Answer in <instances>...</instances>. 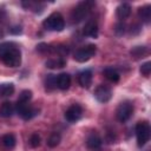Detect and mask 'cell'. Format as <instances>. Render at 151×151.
Returning <instances> with one entry per match:
<instances>
[{
    "instance_id": "cell-21",
    "label": "cell",
    "mask_w": 151,
    "mask_h": 151,
    "mask_svg": "<svg viewBox=\"0 0 151 151\" xmlns=\"http://www.w3.org/2000/svg\"><path fill=\"white\" fill-rule=\"evenodd\" d=\"M14 92V86L13 84H2L0 86V96H5V97H8V96H12Z\"/></svg>"
},
{
    "instance_id": "cell-7",
    "label": "cell",
    "mask_w": 151,
    "mask_h": 151,
    "mask_svg": "<svg viewBox=\"0 0 151 151\" xmlns=\"http://www.w3.org/2000/svg\"><path fill=\"white\" fill-rule=\"evenodd\" d=\"M132 113H133V105L130 101H123V103H120L119 106L117 107V111H116L117 119L120 123H125L126 120H129L131 118Z\"/></svg>"
},
{
    "instance_id": "cell-28",
    "label": "cell",
    "mask_w": 151,
    "mask_h": 151,
    "mask_svg": "<svg viewBox=\"0 0 151 151\" xmlns=\"http://www.w3.org/2000/svg\"><path fill=\"white\" fill-rule=\"evenodd\" d=\"M37 50H38L39 52H47V51L50 50V46H48L47 44H39V45L37 46Z\"/></svg>"
},
{
    "instance_id": "cell-18",
    "label": "cell",
    "mask_w": 151,
    "mask_h": 151,
    "mask_svg": "<svg viewBox=\"0 0 151 151\" xmlns=\"http://www.w3.org/2000/svg\"><path fill=\"white\" fill-rule=\"evenodd\" d=\"M1 143L6 149H13L14 145H15V137L11 133L4 134L2 138H1Z\"/></svg>"
},
{
    "instance_id": "cell-10",
    "label": "cell",
    "mask_w": 151,
    "mask_h": 151,
    "mask_svg": "<svg viewBox=\"0 0 151 151\" xmlns=\"http://www.w3.org/2000/svg\"><path fill=\"white\" fill-rule=\"evenodd\" d=\"M101 144H103V140H101L100 136L96 132H92L86 139V145L92 151H98L101 147Z\"/></svg>"
},
{
    "instance_id": "cell-13",
    "label": "cell",
    "mask_w": 151,
    "mask_h": 151,
    "mask_svg": "<svg viewBox=\"0 0 151 151\" xmlns=\"http://www.w3.org/2000/svg\"><path fill=\"white\" fill-rule=\"evenodd\" d=\"M71 85V77L67 73H60L57 77V87L60 90H67Z\"/></svg>"
},
{
    "instance_id": "cell-1",
    "label": "cell",
    "mask_w": 151,
    "mask_h": 151,
    "mask_svg": "<svg viewBox=\"0 0 151 151\" xmlns=\"http://www.w3.org/2000/svg\"><path fill=\"white\" fill-rule=\"evenodd\" d=\"M0 59L6 66L18 67L21 64V52L14 42L0 44Z\"/></svg>"
},
{
    "instance_id": "cell-23",
    "label": "cell",
    "mask_w": 151,
    "mask_h": 151,
    "mask_svg": "<svg viewBox=\"0 0 151 151\" xmlns=\"http://www.w3.org/2000/svg\"><path fill=\"white\" fill-rule=\"evenodd\" d=\"M31 99H32V91H29V90H24V91H21V93L19 94L18 101L28 103Z\"/></svg>"
},
{
    "instance_id": "cell-6",
    "label": "cell",
    "mask_w": 151,
    "mask_h": 151,
    "mask_svg": "<svg viewBox=\"0 0 151 151\" xmlns=\"http://www.w3.org/2000/svg\"><path fill=\"white\" fill-rule=\"evenodd\" d=\"M14 109L18 112V114L25 120H29L39 113V110H37L34 107H31L27 103H21V101H17Z\"/></svg>"
},
{
    "instance_id": "cell-24",
    "label": "cell",
    "mask_w": 151,
    "mask_h": 151,
    "mask_svg": "<svg viewBox=\"0 0 151 151\" xmlns=\"http://www.w3.org/2000/svg\"><path fill=\"white\" fill-rule=\"evenodd\" d=\"M29 145L32 147H38L40 145V137L38 133H33L29 138Z\"/></svg>"
},
{
    "instance_id": "cell-16",
    "label": "cell",
    "mask_w": 151,
    "mask_h": 151,
    "mask_svg": "<svg viewBox=\"0 0 151 151\" xmlns=\"http://www.w3.org/2000/svg\"><path fill=\"white\" fill-rule=\"evenodd\" d=\"M14 112V106L11 101H5L1 104L0 106V116L4 117V118H8L13 114Z\"/></svg>"
},
{
    "instance_id": "cell-29",
    "label": "cell",
    "mask_w": 151,
    "mask_h": 151,
    "mask_svg": "<svg viewBox=\"0 0 151 151\" xmlns=\"http://www.w3.org/2000/svg\"><path fill=\"white\" fill-rule=\"evenodd\" d=\"M9 32L13 33V34H19V33H21V27L20 26H14V27L9 28Z\"/></svg>"
},
{
    "instance_id": "cell-3",
    "label": "cell",
    "mask_w": 151,
    "mask_h": 151,
    "mask_svg": "<svg viewBox=\"0 0 151 151\" xmlns=\"http://www.w3.org/2000/svg\"><path fill=\"white\" fill-rule=\"evenodd\" d=\"M42 26L48 31H63V28L65 27V20L60 13L55 12L44 20Z\"/></svg>"
},
{
    "instance_id": "cell-5",
    "label": "cell",
    "mask_w": 151,
    "mask_h": 151,
    "mask_svg": "<svg viewBox=\"0 0 151 151\" xmlns=\"http://www.w3.org/2000/svg\"><path fill=\"white\" fill-rule=\"evenodd\" d=\"M96 50L97 46L93 44H88L84 47H80L74 53V60H77L78 63H85L96 54Z\"/></svg>"
},
{
    "instance_id": "cell-8",
    "label": "cell",
    "mask_w": 151,
    "mask_h": 151,
    "mask_svg": "<svg viewBox=\"0 0 151 151\" xmlns=\"http://www.w3.org/2000/svg\"><path fill=\"white\" fill-rule=\"evenodd\" d=\"M81 116H83V109H81V106L78 105V104L71 105V106L66 110V112H65V118H66V120L70 122V123H74V122H77V120H79V119L81 118Z\"/></svg>"
},
{
    "instance_id": "cell-17",
    "label": "cell",
    "mask_w": 151,
    "mask_h": 151,
    "mask_svg": "<svg viewBox=\"0 0 151 151\" xmlns=\"http://www.w3.org/2000/svg\"><path fill=\"white\" fill-rule=\"evenodd\" d=\"M138 15L144 22H149L151 19V7L149 5L143 6L138 9Z\"/></svg>"
},
{
    "instance_id": "cell-12",
    "label": "cell",
    "mask_w": 151,
    "mask_h": 151,
    "mask_svg": "<svg viewBox=\"0 0 151 151\" xmlns=\"http://www.w3.org/2000/svg\"><path fill=\"white\" fill-rule=\"evenodd\" d=\"M78 80H79V84L83 87L88 88L91 83H92V72L90 70H85V71L80 72L79 76H78Z\"/></svg>"
},
{
    "instance_id": "cell-4",
    "label": "cell",
    "mask_w": 151,
    "mask_h": 151,
    "mask_svg": "<svg viewBox=\"0 0 151 151\" xmlns=\"http://www.w3.org/2000/svg\"><path fill=\"white\" fill-rule=\"evenodd\" d=\"M136 136L138 146H144L150 139V125L146 122H140L136 125Z\"/></svg>"
},
{
    "instance_id": "cell-15",
    "label": "cell",
    "mask_w": 151,
    "mask_h": 151,
    "mask_svg": "<svg viewBox=\"0 0 151 151\" xmlns=\"http://www.w3.org/2000/svg\"><path fill=\"white\" fill-rule=\"evenodd\" d=\"M66 65V61L63 57H57V58H51L46 61V67L48 68H61Z\"/></svg>"
},
{
    "instance_id": "cell-26",
    "label": "cell",
    "mask_w": 151,
    "mask_h": 151,
    "mask_svg": "<svg viewBox=\"0 0 151 151\" xmlns=\"http://www.w3.org/2000/svg\"><path fill=\"white\" fill-rule=\"evenodd\" d=\"M145 51H146V50H145V47H143V46H142V47H136L133 51H131V54L134 55L136 58H138V57L143 55V54L145 53Z\"/></svg>"
},
{
    "instance_id": "cell-22",
    "label": "cell",
    "mask_w": 151,
    "mask_h": 151,
    "mask_svg": "<svg viewBox=\"0 0 151 151\" xmlns=\"http://www.w3.org/2000/svg\"><path fill=\"white\" fill-rule=\"evenodd\" d=\"M45 84H46V88L50 90V91H52L54 87H57V77L54 74H48L46 77Z\"/></svg>"
},
{
    "instance_id": "cell-14",
    "label": "cell",
    "mask_w": 151,
    "mask_h": 151,
    "mask_svg": "<svg viewBox=\"0 0 151 151\" xmlns=\"http://www.w3.org/2000/svg\"><path fill=\"white\" fill-rule=\"evenodd\" d=\"M130 13H131V6L129 5V4H126V2H124V4H120L118 7H117V11H116V14H117V17L119 18V19H126L129 15H130Z\"/></svg>"
},
{
    "instance_id": "cell-27",
    "label": "cell",
    "mask_w": 151,
    "mask_h": 151,
    "mask_svg": "<svg viewBox=\"0 0 151 151\" xmlns=\"http://www.w3.org/2000/svg\"><path fill=\"white\" fill-rule=\"evenodd\" d=\"M114 31H116V33H117L118 35H122V34L125 32V25H124L123 22H119V24H117V25H116V28H114Z\"/></svg>"
},
{
    "instance_id": "cell-2",
    "label": "cell",
    "mask_w": 151,
    "mask_h": 151,
    "mask_svg": "<svg viewBox=\"0 0 151 151\" xmlns=\"http://www.w3.org/2000/svg\"><path fill=\"white\" fill-rule=\"evenodd\" d=\"M92 6H93V2H90V1L79 2V4L77 5V7L72 11V14H71L72 21L76 22V24L83 21V20L88 15V13L91 12Z\"/></svg>"
},
{
    "instance_id": "cell-11",
    "label": "cell",
    "mask_w": 151,
    "mask_h": 151,
    "mask_svg": "<svg viewBox=\"0 0 151 151\" xmlns=\"http://www.w3.org/2000/svg\"><path fill=\"white\" fill-rule=\"evenodd\" d=\"M84 35L86 37H91V38H97L98 35V25L94 20H90L85 24L84 29H83Z\"/></svg>"
},
{
    "instance_id": "cell-25",
    "label": "cell",
    "mask_w": 151,
    "mask_h": 151,
    "mask_svg": "<svg viewBox=\"0 0 151 151\" xmlns=\"http://www.w3.org/2000/svg\"><path fill=\"white\" fill-rule=\"evenodd\" d=\"M150 72H151V63H150V61H146L145 64H143V65L140 66V73H142L143 76L147 77V76L150 74Z\"/></svg>"
},
{
    "instance_id": "cell-19",
    "label": "cell",
    "mask_w": 151,
    "mask_h": 151,
    "mask_svg": "<svg viewBox=\"0 0 151 151\" xmlns=\"http://www.w3.org/2000/svg\"><path fill=\"white\" fill-rule=\"evenodd\" d=\"M103 73L105 76V78L109 79L112 83H117L119 80V73L116 70H113V68H105Z\"/></svg>"
},
{
    "instance_id": "cell-9",
    "label": "cell",
    "mask_w": 151,
    "mask_h": 151,
    "mask_svg": "<svg viewBox=\"0 0 151 151\" xmlns=\"http://www.w3.org/2000/svg\"><path fill=\"white\" fill-rule=\"evenodd\" d=\"M94 97L99 103H107L112 97V92L110 87L105 85H99L94 91Z\"/></svg>"
},
{
    "instance_id": "cell-20",
    "label": "cell",
    "mask_w": 151,
    "mask_h": 151,
    "mask_svg": "<svg viewBox=\"0 0 151 151\" xmlns=\"http://www.w3.org/2000/svg\"><path fill=\"white\" fill-rule=\"evenodd\" d=\"M60 140H61L60 134H59L58 132H53V133H51V136H50L48 139H47V145H48L50 147H55V146L60 143Z\"/></svg>"
}]
</instances>
